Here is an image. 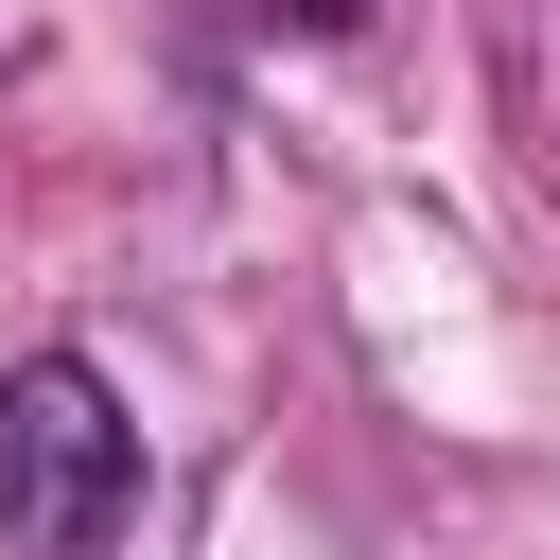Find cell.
<instances>
[{
    "instance_id": "cell-1",
    "label": "cell",
    "mask_w": 560,
    "mask_h": 560,
    "mask_svg": "<svg viewBox=\"0 0 560 560\" xmlns=\"http://www.w3.org/2000/svg\"><path fill=\"white\" fill-rule=\"evenodd\" d=\"M140 525V420L88 350L0 368V560H105Z\"/></svg>"
},
{
    "instance_id": "cell-2",
    "label": "cell",
    "mask_w": 560,
    "mask_h": 560,
    "mask_svg": "<svg viewBox=\"0 0 560 560\" xmlns=\"http://www.w3.org/2000/svg\"><path fill=\"white\" fill-rule=\"evenodd\" d=\"M280 18H298V35H350V18H368V0H280Z\"/></svg>"
}]
</instances>
